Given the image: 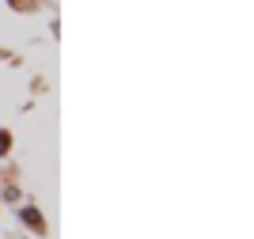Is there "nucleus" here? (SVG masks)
I'll list each match as a JSON object with an SVG mask.
<instances>
[{
    "instance_id": "f257e3e1",
    "label": "nucleus",
    "mask_w": 254,
    "mask_h": 239,
    "mask_svg": "<svg viewBox=\"0 0 254 239\" xmlns=\"http://www.w3.org/2000/svg\"><path fill=\"white\" fill-rule=\"evenodd\" d=\"M23 220H31L34 228H42V217H38V213H34V209H23Z\"/></svg>"
},
{
    "instance_id": "f03ea898",
    "label": "nucleus",
    "mask_w": 254,
    "mask_h": 239,
    "mask_svg": "<svg viewBox=\"0 0 254 239\" xmlns=\"http://www.w3.org/2000/svg\"><path fill=\"white\" fill-rule=\"evenodd\" d=\"M8 152V133H0V156Z\"/></svg>"
}]
</instances>
